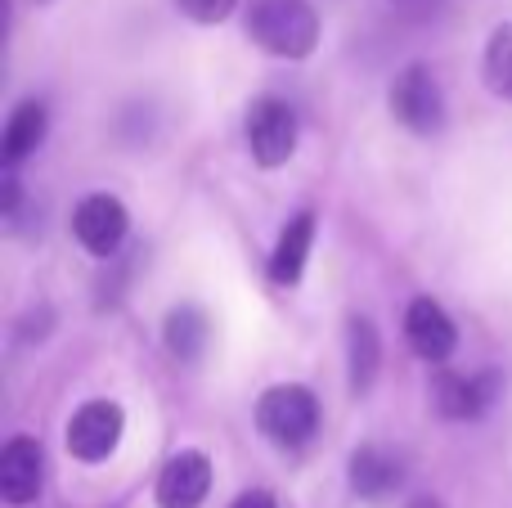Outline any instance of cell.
Returning <instances> with one entry per match:
<instances>
[{
	"label": "cell",
	"instance_id": "6da1fadb",
	"mask_svg": "<svg viewBox=\"0 0 512 508\" xmlns=\"http://www.w3.org/2000/svg\"><path fill=\"white\" fill-rule=\"evenodd\" d=\"M248 36L274 59H306L319 45V14L310 0H248Z\"/></svg>",
	"mask_w": 512,
	"mask_h": 508
},
{
	"label": "cell",
	"instance_id": "7a4b0ae2",
	"mask_svg": "<svg viewBox=\"0 0 512 508\" xmlns=\"http://www.w3.org/2000/svg\"><path fill=\"white\" fill-rule=\"evenodd\" d=\"M256 428L274 441L279 450L306 446L319 432V401L310 387L301 383H279L256 401Z\"/></svg>",
	"mask_w": 512,
	"mask_h": 508
},
{
	"label": "cell",
	"instance_id": "3957f363",
	"mask_svg": "<svg viewBox=\"0 0 512 508\" xmlns=\"http://www.w3.org/2000/svg\"><path fill=\"white\" fill-rule=\"evenodd\" d=\"M391 113H396L400 126H409L414 135H436L445 126V95L441 81H436L432 68L423 63H409L396 81H391Z\"/></svg>",
	"mask_w": 512,
	"mask_h": 508
},
{
	"label": "cell",
	"instance_id": "277c9868",
	"mask_svg": "<svg viewBox=\"0 0 512 508\" xmlns=\"http://www.w3.org/2000/svg\"><path fill=\"white\" fill-rule=\"evenodd\" d=\"M243 135H248V153L256 167L274 171L297 153V113H292L283 99L265 95L248 108V122H243Z\"/></svg>",
	"mask_w": 512,
	"mask_h": 508
},
{
	"label": "cell",
	"instance_id": "5b68a950",
	"mask_svg": "<svg viewBox=\"0 0 512 508\" xmlns=\"http://www.w3.org/2000/svg\"><path fill=\"white\" fill-rule=\"evenodd\" d=\"M126 230H131V212H126V203L113 194H90V198H81L77 212H72V234H77V243L90 257L113 261L117 248L126 243Z\"/></svg>",
	"mask_w": 512,
	"mask_h": 508
},
{
	"label": "cell",
	"instance_id": "8992f818",
	"mask_svg": "<svg viewBox=\"0 0 512 508\" xmlns=\"http://www.w3.org/2000/svg\"><path fill=\"white\" fill-rule=\"evenodd\" d=\"M126 432V414L117 401H86L68 419V450L81 464H104Z\"/></svg>",
	"mask_w": 512,
	"mask_h": 508
},
{
	"label": "cell",
	"instance_id": "52a82bcc",
	"mask_svg": "<svg viewBox=\"0 0 512 508\" xmlns=\"http://www.w3.org/2000/svg\"><path fill=\"white\" fill-rule=\"evenodd\" d=\"M212 491V459L203 450H180L158 473V508H198Z\"/></svg>",
	"mask_w": 512,
	"mask_h": 508
},
{
	"label": "cell",
	"instance_id": "ba28073f",
	"mask_svg": "<svg viewBox=\"0 0 512 508\" xmlns=\"http://www.w3.org/2000/svg\"><path fill=\"white\" fill-rule=\"evenodd\" d=\"M405 338L414 347V356H423L427 365H445L459 347V329L445 315V306H436L432 297H418L405 311Z\"/></svg>",
	"mask_w": 512,
	"mask_h": 508
},
{
	"label": "cell",
	"instance_id": "9c48e42d",
	"mask_svg": "<svg viewBox=\"0 0 512 508\" xmlns=\"http://www.w3.org/2000/svg\"><path fill=\"white\" fill-rule=\"evenodd\" d=\"M41 482H45L41 441L14 437L0 450V495H5V504H32L41 495Z\"/></svg>",
	"mask_w": 512,
	"mask_h": 508
},
{
	"label": "cell",
	"instance_id": "30bf717a",
	"mask_svg": "<svg viewBox=\"0 0 512 508\" xmlns=\"http://www.w3.org/2000/svg\"><path fill=\"white\" fill-rule=\"evenodd\" d=\"M495 396H499L495 374L463 378V374H450V369L436 374V410L445 419H477V414H486L495 405Z\"/></svg>",
	"mask_w": 512,
	"mask_h": 508
},
{
	"label": "cell",
	"instance_id": "8fae6325",
	"mask_svg": "<svg viewBox=\"0 0 512 508\" xmlns=\"http://www.w3.org/2000/svg\"><path fill=\"white\" fill-rule=\"evenodd\" d=\"M310 248H315V212H297L288 225H283L279 243L270 252V279L279 288H292L301 275H306Z\"/></svg>",
	"mask_w": 512,
	"mask_h": 508
},
{
	"label": "cell",
	"instance_id": "7c38bea8",
	"mask_svg": "<svg viewBox=\"0 0 512 508\" xmlns=\"http://www.w3.org/2000/svg\"><path fill=\"white\" fill-rule=\"evenodd\" d=\"M162 342L167 351L180 360V365H198L212 342V324H207V311L194 302H180L167 311V324H162Z\"/></svg>",
	"mask_w": 512,
	"mask_h": 508
},
{
	"label": "cell",
	"instance_id": "4fadbf2b",
	"mask_svg": "<svg viewBox=\"0 0 512 508\" xmlns=\"http://www.w3.org/2000/svg\"><path fill=\"white\" fill-rule=\"evenodd\" d=\"M346 365H351V396H364L382 369V338L364 315L346 320Z\"/></svg>",
	"mask_w": 512,
	"mask_h": 508
},
{
	"label": "cell",
	"instance_id": "5bb4252c",
	"mask_svg": "<svg viewBox=\"0 0 512 508\" xmlns=\"http://www.w3.org/2000/svg\"><path fill=\"white\" fill-rule=\"evenodd\" d=\"M45 126H50V113H45V104H36V99H23V104L9 113L5 135H0V158H5V167H18L27 153L41 149Z\"/></svg>",
	"mask_w": 512,
	"mask_h": 508
},
{
	"label": "cell",
	"instance_id": "9a60e30c",
	"mask_svg": "<svg viewBox=\"0 0 512 508\" xmlns=\"http://www.w3.org/2000/svg\"><path fill=\"white\" fill-rule=\"evenodd\" d=\"M400 486V464L378 446H360L351 455V491L364 500H382Z\"/></svg>",
	"mask_w": 512,
	"mask_h": 508
},
{
	"label": "cell",
	"instance_id": "2e32d148",
	"mask_svg": "<svg viewBox=\"0 0 512 508\" xmlns=\"http://www.w3.org/2000/svg\"><path fill=\"white\" fill-rule=\"evenodd\" d=\"M481 72H486V86L495 90L499 99H512V23H499L495 32H490Z\"/></svg>",
	"mask_w": 512,
	"mask_h": 508
},
{
	"label": "cell",
	"instance_id": "e0dca14e",
	"mask_svg": "<svg viewBox=\"0 0 512 508\" xmlns=\"http://www.w3.org/2000/svg\"><path fill=\"white\" fill-rule=\"evenodd\" d=\"M234 5L239 0H176V9L185 18H194V23H225L234 14Z\"/></svg>",
	"mask_w": 512,
	"mask_h": 508
},
{
	"label": "cell",
	"instance_id": "ac0fdd59",
	"mask_svg": "<svg viewBox=\"0 0 512 508\" xmlns=\"http://www.w3.org/2000/svg\"><path fill=\"white\" fill-rule=\"evenodd\" d=\"M230 508H279V504H274V495H270V491H243Z\"/></svg>",
	"mask_w": 512,
	"mask_h": 508
},
{
	"label": "cell",
	"instance_id": "d6986e66",
	"mask_svg": "<svg viewBox=\"0 0 512 508\" xmlns=\"http://www.w3.org/2000/svg\"><path fill=\"white\" fill-rule=\"evenodd\" d=\"M391 5L409 9V14H427V9H436V5H441V0H391Z\"/></svg>",
	"mask_w": 512,
	"mask_h": 508
},
{
	"label": "cell",
	"instance_id": "ffe728a7",
	"mask_svg": "<svg viewBox=\"0 0 512 508\" xmlns=\"http://www.w3.org/2000/svg\"><path fill=\"white\" fill-rule=\"evenodd\" d=\"M414 508H441V504H436V500H418Z\"/></svg>",
	"mask_w": 512,
	"mask_h": 508
}]
</instances>
